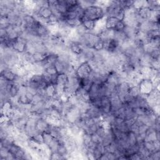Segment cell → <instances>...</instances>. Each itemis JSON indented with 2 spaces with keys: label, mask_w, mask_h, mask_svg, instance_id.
I'll return each mask as SVG.
<instances>
[{
  "label": "cell",
  "mask_w": 160,
  "mask_h": 160,
  "mask_svg": "<svg viewBox=\"0 0 160 160\" xmlns=\"http://www.w3.org/2000/svg\"><path fill=\"white\" fill-rule=\"evenodd\" d=\"M92 49L95 51H99L104 49L103 46V41L101 39H98L92 46Z\"/></svg>",
  "instance_id": "9a60e30c"
},
{
  "label": "cell",
  "mask_w": 160,
  "mask_h": 160,
  "mask_svg": "<svg viewBox=\"0 0 160 160\" xmlns=\"http://www.w3.org/2000/svg\"><path fill=\"white\" fill-rule=\"evenodd\" d=\"M49 159H55V160H60V159H65V158L60 155L58 152H52L49 156Z\"/></svg>",
  "instance_id": "d6986e66"
},
{
  "label": "cell",
  "mask_w": 160,
  "mask_h": 160,
  "mask_svg": "<svg viewBox=\"0 0 160 160\" xmlns=\"http://www.w3.org/2000/svg\"><path fill=\"white\" fill-rule=\"evenodd\" d=\"M18 102L20 105H29L32 104V101H31L25 94H19L18 96Z\"/></svg>",
  "instance_id": "7c38bea8"
},
{
  "label": "cell",
  "mask_w": 160,
  "mask_h": 160,
  "mask_svg": "<svg viewBox=\"0 0 160 160\" xmlns=\"http://www.w3.org/2000/svg\"><path fill=\"white\" fill-rule=\"evenodd\" d=\"M45 94L47 98H52L56 94V86L52 84H48L45 88Z\"/></svg>",
  "instance_id": "8fae6325"
},
{
  "label": "cell",
  "mask_w": 160,
  "mask_h": 160,
  "mask_svg": "<svg viewBox=\"0 0 160 160\" xmlns=\"http://www.w3.org/2000/svg\"><path fill=\"white\" fill-rule=\"evenodd\" d=\"M126 24L123 21H119L116 24L114 31H123L124 28H126Z\"/></svg>",
  "instance_id": "e0dca14e"
},
{
  "label": "cell",
  "mask_w": 160,
  "mask_h": 160,
  "mask_svg": "<svg viewBox=\"0 0 160 160\" xmlns=\"http://www.w3.org/2000/svg\"><path fill=\"white\" fill-rule=\"evenodd\" d=\"M68 46H69V51L72 54H74L76 56L80 55L84 49V48L82 47V46L78 42H72V41H69Z\"/></svg>",
  "instance_id": "8992f818"
},
{
  "label": "cell",
  "mask_w": 160,
  "mask_h": 160,
  "mask_svg": "<svg viewBox=\"0 0 160 160\" xmlns=\"http://www.w3.org/2000/svg\"><path fill=\"white\" fill-rule=\"evenodd\" d=\"M69 81V77L68 75L66 73H61L58 74V84L57 85L64 87L67 85Z\"/></svg>",
  "instance_id": "30bf717a"
},
{
  "label": "cell",
  "mask_w": 160,
  "mask_h": 160,
  "mask_svg": "<svg viewBox=\"0 0 160 160\" xmlns=\"http://www.w3.org/2000/svg\"><path fill=\"white\" fill-rule=\"evenodd\" d=\"M28 41L21 37H18L16 40L12 41V49L18 53H24L26 51Z\"/></svg>",
  "instance_id": "277c9868"
},
{
  "label": "cell",
  "mask_w": 160,
  "mask_h": 160,
  "mask_svg": "<svg viewBox=\"0 0 160 160\" xmlns=\"http://www.w3.org/2000/svg\"><path fill=\"white\" fill-rule=\"evenodd\" d=\"M18 76L16 74L11 68L4 69L1 71V78L8 82H15Z\"/></svg>",
  "instance_id": "5b68a950"
},
{
  "label": "cell",
  "mask_w": 160,
  "mask_h": 160,
  "mask_svg": "<svg viewBox=\"0 0 160 160\" xmlns=\"http://www.w3.org/2000/svg\"><path fill=\"white\" fill-rule=\"evenodd\" d=\"M93 69L90 66L88 62H84L81 63L76 69V74L79 79H85L88 78Z\"/></svg>",
  "instance_id": "7a4b0ae2"
},
{
  "label": "cell",
  "mask_w": 160,
  "mask_h": 160,
  "mask_svg": "<svg viewBox=\"0 0 160 160\" xmlns=\"http://www.w3.org/2000/svg\"><path fill=\"white\" fill-rule=\"evenodd\" d=\"M81 24L85 28V29L88 32H92L96 27V21L88 20V19H82L81 21Z\"/></svg>",
  "instance_id": "9c48e42d"
},
{
  "label": "cell",
  "mask_w": 160,
  "mask_h": 160,
  "mask_svg": "<svg viewBox=\"0 0 160 160\" xmlns=\"http://www.w3.org/2000/svg\"><path fill=\"white\" fill-rule=\"evenodd\" d=\"M149 54L150 55L152 59L159 61V49L158 48L154 49Z\"/></svg>",
  "instance_id": "ac0fdd59"
},
{
  "label": "cell",
  "mask_w": 160,
  "mask_h": 160,
  "mask_svg": "<svg viewBox=\"0 0 160 160\" xmlns=\"http://www.w3.org/2000/svg\"><path fill=\"white\" fill-rule=\"evenodd\" d=\"M91 141L94 143H95L96 144H99L102 143V138L101 136H99L98 134H96V132L91 134Z\"/></svg>",
  "instance_id": "2e32d148"
},
{
  "label": "cell",
  "mask_w": 160,
  "mask_h": 160,
  "mask_svg": "<svg viewBox=\"0 0 160 160\" xmlns=\"http://www.w3.org/2000/svg\"><path fill=\"white\" fill-rule=\"evenodd\" d=\"M119 21V20H118L116 18L113 16L106 17L105 22V29L114 30L116 24Z\"/></svg>",
  "instance_id": "52a82bcc"
},
{
  "label": "cell",
  "mask_w": 160,
  "mask_h": 160,
  "mask_svg": "<svg viewBox=\"0 0 160 160\" xmlns=\"http://www.w3.org/2000/svg\"><path fill=\"white\" fill-rule=\"evenodd\" d=\"M141 94L147 96L154 89V84L150 79H142L138 85Z\"/></svg>",
  "instance_id": "3957f363"
},
{
  "label": "cell",
  "mask_w": 160,
  "mask_h": 160,
  "mask_svg": "<svg viewBox=\"0 0 160 160\" xmlns=\"http://www.w3.org/2000/svg\"><path fill=\"white\" fill-rule=\"evenodd\" d=\"M104 16V9L98 5L94 4L84 9L83 16L80 19V21H81L82 19H88L96 22Z\"/></svg>",
  "instance_id": "6da1fadb"
},
{
  "label": "cell",
  "mask_w": 160,
  "mask_h": 160,
  "mask_svg": "<svg viewBox=\"0 0 160 160\" xmlns=\"http://www.w3.org/2000/svg\"><path fill=\"white\" fill-rule=\"evenodd\" d=\"M66 23L67 24L68 26L71 27V28H76L78 26H79L81 22L80 20L78 18H75V19H67L65 21Z\"/></svg>",
  "instance_id": "4fadbf2b"
},
{
  "label": "cell",
  "mask_w": 160,
  "mask_h": 160,
  "mask_svg": "<svg viewBox=\"0 0 160 160\" xmlns=\"http://www.w3.org/2000/svg\"><path fill=\"white\" fill-rule=\"evenodd\" d=\"M44 72H46V74L50 75V76L58 74V71H57V69H56V68L54 64L49 65V66H48L47 68H46L44 69Z\"/></svg>",
  "instance_id": "5bb4252c"
},
{
  "label": "cell",
  "mask_w": 160,
  "mask_h": 160,
  "mask_svg": "<svg viewBox=\"0 0 160 160\" xmlns=\"http://www.w3.org/2000/svg\"><path fill=\"white\" fill-rule=\"evenodd\" d=\"M51 52H35L32 54L35 62H41L43 61L49 54Z\"/></svg>",
  "instance_id": "ba28073f"
}]
</instances>
